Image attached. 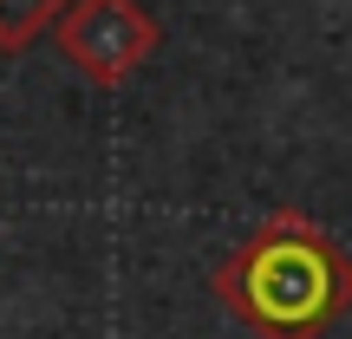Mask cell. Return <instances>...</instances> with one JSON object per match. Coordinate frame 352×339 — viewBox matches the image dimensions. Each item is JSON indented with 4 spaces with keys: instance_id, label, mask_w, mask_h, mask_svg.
<instances>
[{
    "instance_id": "6da1fadb",
    "label": "cell",
    "mask_w": 352,
    "mask_h": 339,
    "mask_svg": "<svg viewBox=\"0 0 352 339\" xmlns=\"http://www.w3.org/2000/svg\"><path fill=\"white\" fill-rule=\"evenodd\" d=\"M209 294L254 339H327L352 307V254L307 209H267L215 261Z\"/></svg>"
},
{
    "instance_id": "7a4b0ae2",
    "label": "cell",
    "mask_w": 352,
    "mask_h": 339,
    "mask_svg": "<svg viewBox=\"0 0 352 339\" xmlns=\"http://www.w3.org/2000/svg\"><path fill=\"white\" fill-rule=\"evenodd\" d=\"M157 20L144 0H72L59 13V52L91 78V85H124L144 59L157 52Z\"/></svg>"
},
{
    "instance_id": "3957f363",
    "label": "cell",
    "mask_w": 352,
    "mask_h": 339,
    "mask_svg": "<svg viewBox=\"0 0 352 339\" xmlns=\"http://www.w3.org/2000/svg\"><path fill=\"white\" fill-rule=\"evenodd\" d=\"M72 0H0V52H26L46 26H59V13Z\"/></svg>"
}]
</instances>
